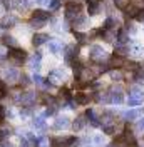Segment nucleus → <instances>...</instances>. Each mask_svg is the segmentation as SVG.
<instances>
[{
	"label": "nucleus",
	"instance_id": "obj_35",
	"mask_svg": "<svg viewBox=\"0 0 144 147\" xmlns=\"http://www.w3.org/2000/svg\"><path fill=\"white\" fill-rule=\"evenodd\" d=\"M71 92H69V89H60V92H59V99H64V100L67 102L69 99H71Z\"/></svg>",
	"mask_w": 144,
	"mask_h": 147
},
{
	"label": "nucleus",
	"instance_id": "obj_25",
	"mask_svg": "<svg viewBox=\"0 0 144 147\" xmlns=\"http://www.w3.org/2000/svg\"><path fill=\"white\" fill-rule=\"evenodd\" d=\"M2 44H3V45H7V47H10V49L18 47L17 45V40H15L12 35H7V34H5V35H2Z\"/></svg>",
	"mask_w": 144,
	"mask_h": 147
},
{
	"label": "nucleus",
	"instance_id": "obj_24",
	"mask_svg": "<svg viewBox=\"0 0 144 147\" xmlns=\"http://www.w3.org/2000/svg\"><path fill=\"white\" fill-rule=\"evenodd\" d=\"M5 79L9 82H15V80L20 79V72H18L17 69H9V70H5Z\"/></svg>",
	"mask_w": 144,
	"mask_h": 147
},
{
	"label": "nucleus",
	"instance_id": "obj_29",
	"mask_svg": "<svg viewBox=\"0 0 144 147\" xmlns=\"http://www.w3.org/2000/svg\"><path fill=\"white\" fill-rule=\"evenodd\" d=\"M74 37H75V40L79 42V44H87V40H89V35L87 34H84V32H79V30H74Z\"/></svg>",
	"mask_w": 144,
	"mask_h": 147
},
{
	"label": "nucleus",
	"instance_id": "obj_34",
	"mask_svg": "<svg viewBox=\"0 0 144 147\" xmlns=\"http://www.w3.org/2000/svg\"><path fill=\"white\" fill-rule=\"evenodd\" d=\"M137 7H134V5H131V7H126L124 9V13H126V17H134L136 13H137Z\"/></svg>",
	"mask_w": 144,
	"mask_h": 147
},
{
	"label": "nucleus",
	"instance_id": "obj_2",
	"mask_svg": "<svg viewBox=\"0 0 144 147\" xmlns=\"http://www.w3.org/2000/svg\"><path fill=\"white\" fill-rule=\"evenodd\" d=\"M7 57H9L15 65H20V64L25 62V59H27V52H25L24 49H20V47H14V49H10L9 50Z\"/></svg>",
	"mask_w": 144,
	"mask_h": 147
},
{
	"label": "nucleus",
	"instance_id": "obj_23",
	"mask_svg": "<svg viewBox=\"0 0 144 147\" xmlns=\"http://www.w3.org/2000/svg\"><path fill=\"white\" fill-rule=\"evenodd\" d=\"M86 120H87V117H86V115H79L77 119L74 120V124H72V129H74L75 132H77V130H82V129L86 127V124H87Z\"/></svg>",
	"mask_w": 144,
	"mask_h": 147
},
{
	"label": "nucleus",
	"instance_id": "obj_31",
	"mask_svg": "<svg viewBox=\"0 0 144 147\" xmlns=\"http://www.w3.org/2000/svg\"><path fill=\"white\" fill-rule=\"evenodd\" d=\"M47 24L45 20H39V18H30V22H29V27L30 28H42Z\"/></svg>",
	"mask_w": 144,
	"mask_h": 147
},
{
	"label": "nucleus",
	"instance_id": "obj_40",
	"mask_svg": "<svg viewBox=\"0 0 144 147\" xmlns=\"http://www.w3.org/2000/svg\"><path fill=\"white\" fill-rule=\"evenodd\" d=\"M111 77H112V80H122V74L119 72V70H114V69H112V70H111Z\"/></svg>",
	"mask_w": 144,
	"mask_h": 147
},
{
	"label": "nucleus",
	"instance_id": "obj_43",
	"mask_svg": "<svg viewBox=\"0 0 144 147\" xmlns=\"http://www.w3.org/2000/svg\"><path fill=\"white\" fill-rule=\"evenodd\" d=\"M5 117H7V110H5V107H3V105H0V124L5 120Z\"/></svg>",
	"mask_w": 144,
	"mask_h": 147
},
{
	"label": "nucleus",
	"instance_id": "obj_12",
	"mask_svg": "<svg viewBox=\"0 0 144 147\" xmlns=\"http://www.w3.org/2000/svg\"><path fill=\"white\" fill-rule=\"evenodd\" d=\"M87 25H89V18L86 15H77L72 20V27L74 28H87Z\"/></svg>",
	"mask_w": 144,
	"mask_h": 147
},
{
	"label": "nucleus",
	"instance_id": "obj_37",
	"mask_svg": "<svg viewBox=\"0 0 144 147\" xmlns=\"http://www.w3.org/2000/svg\"><path fill=\"white\" fill-rule=\"evenodd\" d=\"M114 5H116L117 9L124 10L127 5H129V0H114Z\"/></svg>",
	"mask_w": 144,
	"mask_h": 147
},
{
	"label": "nucleus",
	"instance_id": "obj_42",
	"mask_svg": "<svg viewBox=\"0 0 144 147\" xmlns=\"http://www.w3.org/2000/svg\"><path fill=\"white\" fill-rule=\"evenodd\" d=\"M134 18L137 22H144V9H139L137 10V13L134 15Z\"/></svg>",
	"mask_w": 144,
	"mask_h": 147
},
{
	"label": "nucleus",
	"instance_id": "obj_30",
	"mask_svg": "<svg viewBox=\"0 0 144 147\" xmlns=\"http://www.w3.org/2000/svg\"><path fill=\"white\" fill-rule=\"evenodd\" d=\"M111 147H129V146L126 144V140H124V137H122V134H119V136L114 137V142H112V146Z\"/></svg>",
	"mask_w": 144,
	"mask_h": 147
},
{
	"label": "nucleus",
	"instance_id": "obj_10",
	"mask_svg": "<svg viewBox=\"0 0 144 147\" xmlns=\"http://www.w3.org/2000/svg\"><path fill=\"white\" fill-rule=\"evenodd\" d=\"M72 99L75 100V104H81V105H86V104H89V100L92 99V95H89V94H86V92H75V94L72 95Z\"/></svg>",
	"mask_w": 144,
	"mask_h": 147
},
{
	"label": "nucleus",
	"instance_id": "obj_28",
	"mask_svg": "<svg viewBox=\"0 0 144 147\" xmlns=\"http://www.w3.org/2000/svg\"><path fill=\"white\" fill-rule=\"evenodd\" d=\"M96 102H99V104H107L109 102V92H99V94H94V97H92Z\"/></svg>",
	"mask_w": 144,
	"mask_h": 147
},
{
	"label": "nucleus",
	"instance_id": "obj_20",
	"mask_svg": "<svg viewBox=\"0 0 144 147\" xmlns=\"http://www.w3.org/2000/svg\"><path fill=\"white\" fill-rule=\"evenodd\" d=\"M12 7L20 10V12H25V10H29V7H30V2H29V0H12Z\"/></svg>",
	"mask_w": 144,
	"mask_h": 147
},
{
	"label": "nucleus",
	"instance_id": "obj_17",
	"mask_svg": "<svg viewBox=\"0 0 144 147\" xmlns=\"http://www.w3.org/2000/svg\"><path fill=\"white\" fill-rule=\"evenodd\" d=\"M86 2H87L89 15H97L101 10V0H86Z\"/></svg>",
	"mask_w": 144,
	"mask_h": 147
},
{
	"label": "nucleus",
	"instance_id": "obj_27",
	"mask_svg": "<svg viewBox=\"0 0 144 147\" xmlns=\"http://www.w3.org/2000/svg\"><path fill=\"white\" fill-rule=\"evenodd\" d=\"M49 50L52 52V54H59V52H62V42H59V40H49Z\"/></svg>",
	"mask_w": 144,
	"mask_h": 147
},
{
	"label": "nucleus",
	"instance_id": "obj_36",
	"mask_svg": "<svg viewBox=\"0 0 144 147\" xmlns=\"http://www.w3.org/2000/svg\"><path fill=\"white\" fill-rule=\"evenodd\" d=\"M7 94H9V89H7V84L0 80V99L7 97Z\"/></svg>",
	"mask_w": 144,
	"mask_h": 147
},
{
	"label": "nucleus",
	"instance_id": "obj_8",
	"mask_svg": "<svg viewBox=\"0 0 144 147\" xmlns=\"http://www.w3.org/2000/svg\"><path fill=\"white\" fill-rule=\"evenodd\" d=\"M109 102L111 104H122L124 102V94H122V89L121 87H112L111 90H109Z\"/></svg>",
	"mask_w": 144,
	"mask_h": 147
},
{
	"label": "nucleus",
	"instance_id": "obj_14",
	"mask_svg": "<svg viewBox=\"0 0 144 147\" xmlns=\"http://www.w3.org/2000/svg\"><path fill=\"white\" fill-rule=\"evenodd\" d=\"M116 42H117V45H126L127 42H129V32H127V28H119L117 30Z\"/></svg>",
	"mask_w": 144,
	"mask_h": 147
},
{
	"label": "nucleus",
	"instance_id": "obj_1",
	"mask_svg": "<svg viewBox=\"0 0 144 147\" xmlns=\"http://www.w3.org/2000/svg\"><path fill=\"white\" fill-rule=\"evenodd\" d=\"M35 99H37V95L34 92H20L17 95H14V102L18 104V105H25V107L32 105L35 102Z\"/></svg>",
	"mask_w": 144,
	"mask_h": 147
},
{
	"label": "nucleus",
	"instance_id": "obj_4",
	"mask_svg": "<svg viewBox=\"0 0 144 147\" xmlns=\"http://www.w3.org/2000/svg\"><path fill=\"white\" fill-rule=\"evenodd\" d=\"M64 59H65V62L67 64H75L77 60H79V49L75 44H69V45H65L64 49Z\"/></svg>",
	"mask_w": 144,
	"mask_h": 147
},
{
	"label": "nucleus",
	"instance_id": "obj_32",
	"mask_svg": "<svg viewBox=\"0 0 144 147\" xmlns=\"http://www.w3.org/2000/svg\"><path fill=\"white\" fill-rule=\"evenodd\" d=\"M34 127L35 129H45V115L44 114L34 119Z\"/></svg>",
	"mask_w": 144,
	"mask_h": 147
},
{
	"label": "nucleus",
	"instance_id": "obj_39",
	"mask_svg": "<svg viewBox=\"0 0 144 147\" xmlns=\"http://www.w3.org/2000/svg\"><path fill=\"white\" fill-rule=\"evenodd\" d=\"M35 146H37V147H49V139H47V137H40V139H37Z\"/></svg>",
	"mask_w": 144,
	"mask_h": 147
},
{
	"label": "nucleus",
	"instance_id": "obj_21",
	"mask_svg": "<svg viewBox=\"0 0 144 147\" xmlns=\"http://www.w3.org/2000/svg\"><path fill=\"white\" fill-rule=\"evenodd\" d=\"M40 60H42V55L39 54H34L32 57H30V60H29V65H30V69L32 70H39L40 69Z\"/></svg>",
	"mask_w": 144,
	"mask_h": 147
},
{
	"label": "nucleus",
	"instance_id": "obj_46",
	"mask_svg": "<svg viewBox=\"0 0 144 147\" xmlns=\"http://www.w3.org/2000/svg\"><path fill=\"white\" fill-rule=\"evenodd\" d=\"M37 3H49V2H50V0H35Z\"/></svg>",
	"mask_w": 144,
	"mask_h": 147
},
{
	"label": "nucleus",
	"instance_id": "obj_5",
	"mask_svg": "<svg viewBox=\"0 0 144 147\" xmlns=\"http://www.w3.org/2000/svg\"><path fill=\"white\" fill-rule=\"evenodd\" d=\"M89 57H90V60H94V62H97V64H102V62H106V60L109 59L107 52H106V50H104L101 45L90 47Z\"/></svg>",
	"mask_w": 144,
	"mask_h": 147
},
{
	"label": "nucleus",
	"instance_id": "obj_18",
	"mask_svg": "<svg viewBox=\"0 0 144 147\" xmlns=\"http://www.w3.org/2000/svg\"><path fill=\"white\" fill-rule=\"evenodd\" d=\"M86 117H87V120L90 122V125H92V127H99V125H101V119L96 115L94 109H87V110H86Z\"/></svg>",
	"mask_w": 144,
	"mask_h": 147
},
{
	"label": "nucleus",
	"instance_id": "obj_16",
	"mask_svg": "<svg viewBox=\"0 0 144 147\" xmlns=\"http://www.w3.org/2000/svg\"><path fill=\"white\" fill-rule=\"evenodd\" d=\"M122 137H124V140H126V144H127L129 147H136V146H137V140H136L134 134L131 132V129H129V127L124 129V132H122Z\"/></svg>",
	"mask_w": 144,
	"mask_h": 147
},
{
	"label": "nucleus",
	"instance_id": "obj_26",
	"mask_svg": "<svg viewBox=\"0 0 144 147\" xmlns=\"http://www.w3.org/2000/svg\"><path fill=\"white\" fill-rule=\"evenodd\" d=\"M32 18H39V20H49L50 18V15H49V12L47 10H34L32 12Z\"/></svg>",
	"mask_w": 144,
	"mask_h": 147
},
{
	"label": "nucleus",
	"instance_id": "obj_33",
	"mask_svg": "<svg viewBox=\"0 0 144 147\" xmlns=\"http://www.w3.org/2000/svg\"><path fill=\"white\" fill-rule=\"evenodd\" d=\"M117 25H119V22H117L114 17H109L107 20H106V24H104V27L102 28H112V30H117Z\"/></svg>",
	"mask_w": 144,
	"mask_h": 147
},
{
	"label": "nucleus",
	"instance_id": "obj_41",
	"mask_svg": "<svg viewBox=\"0 0 144 147\" xmlns=\"http://www.w3.org/2000/svg\"><path fill=\"white\" fill-rule=\"evenodd\" d=\"M32 80H34V84H35V85H39V87H42V85H44V82H45V79H42L40 75H34V77H32Z\"/></svg>",
	"mask_w": 144,
	"mask_h": 147
},
{
	"label": "nucleus",
	"instance_id": "obj_22",
	"mask_svg": "<svg viewBox=\"0 0 144 147\" xmlns=\"http://www.w3.org/2000/svg\"><path fill=\"white\" fill-rule=\"evenodd\" d=\"M69 127V119L65 117V115H62V117H57L54 122V129L55 130H60V129H67Z\"/></svg>",
	"mask_w": 144,
	"mask_h": 147
},
{
	"label": "nucleus",
	"instance_id": "obj_19",
	"mask_svg": "<svg viewBox=\"0 0 144 147\" xmlns=\"http://www.w3.org/2000/svg\"><path fill=\"white\" fill-rule=\"evenodd\" d=\"M45 42H49V35L47 34H35L32 37V45L34 47H40Z\"/></svg>",
	"mask_w": 144,
	"mask_h": 147
},
{
	"label": "nucleus",
	"instance_id": "obj_9",
	"mask_svg": "<svg viewBox=\"0 0 144 147\" xmlns=\"http://www.w3.org/2000/svg\"><path fill=\"white\" fill-rule=\"evenodd\" d=\"M18 24V17L17 15H3L2 20H0V27L2 28H10L14 25Z\"/></svg>",
	"mask_w": 144,
	"mask_h": 147
},
{
	"label": "nucleus",
	"instance_id": "obj_44",
	"mask_svg": "<svg viewBox=\"0 0 144 147\" xmlns=\"http://www.w3.org/2000/svg\"><path fill=\"white\" fill-rule=\"evenodd\" d=\"M136 129H137L139 132H144V119H139L136 122Z\"/></svg>",
	"mask_w": 144,
	"mask_h": 147
},
{
	"label": "nucleus",
	"instance_id": "obj_7",
	"mask_svg": "<svg viewBox=\"0 0 144 147\" xmlns=\"http://www.w3.org/2000/svg\"><path fill=\"white\" fill-rule=\"evenodd\" d=\"M81 12H82V5L75 0H72L65 5V18L67 20H74L77 15H81Z\"/></svg>",
	"mask_w": 144,
	"mask_h": 147
},
{
	"label": "nucleus",
	"instance_id": "obj_3",
	"mask_svg": "<svg viewBox=\"0 0 144 147\" xmlns=\"http://www.w3.org/2000/svg\"><path fill=\"white\" fill-rule=\"evenodd\" d=\"M77 137L67 136V137H55L50 140V147H75L77 146Z\"/></svg>",
	"mask_w": 144,
	"mask_h": 147
},
{
	"label": "nucleus",
	"instance_id": "obj_15",
	"mask_svg": "<svg viewBox=\"0 0 144 147\" xmlns=\"http://www.w3.org/2000/svg\"><path fill=\"white\" fill-rule=\"evenodd\" d=\"M124 62H126V60H124V57H119L117 54H114L111 59H109V64L107 65H109V69H121V67L124 65Z\"/></svg>",
	"mask_w": 144,
	"mask_h": 147
},
{
	"label": "nucleus",
	"instance_id": "obj_6",
	"mask_svg": "<svg viewBox=\"0 0 144 147\" xmlns=\"http://www.w3.org/2000/svg\"><path fill=\"white\" fill-rule=\"evenodd\" d=\"M144 100V95H143V90L139 87H132L129 90V97H127V105L131 107H136V105H141Z\"/></svg>",
	"mask_w": 144,
	"mask_h": 147
},
{
	"label": "nucleus",
	"instance_id": "obj_13",
	"mask_svg": "<svg viewBox=\"0 0 144 147\" xmlns=\"http://www.w3.org/2000/svg\"><path fill=\"white\" fill-rule=\"evenodd\" d=\"M141 114H144V107L143 109H131V110L122 112V119L124 120H134V119H137Z\"/></svg>",
	"mask_w": 144,
	"mask_h": 147
},
{
	"label": "nucleus",
	"instance_id": "obj_45",
	"mask_svg": "<svg viewBox=\"0 0 144 147\" xmlns=\"http://www.w3.org/2000/svg\"><path fill=\"white\" fill-rule=\"evenodd\" d=\"M131 2H132V5H134V7H137V5H141V3H143L144 0H131Z\"/></svg>",
	"mask_w": 144,
	"mask_h": 147
},
{
	"label": "nucleus",
	"instance_id": "obj_11",
	"mask_svg": "<svg viewBox=\"0 0 144 147\" xmlns=\"http://www.w3.org/2000/svg\"><path fill=\"white\" fill-rule=\"evenodd\" d=\"M49 80H50L52 84L62 82V80H65V72H64L62 69H55L54 72H50V75H49Z\"/></svg>",
	"mask_w": 144,
	"mask_h": 147
},
{
	"label": "nucleus",
	"instance_id": "obj_38",
	"mask_svg": "<svg viewBox=\"0 0 144 147\" xmlns=\"http://www.w3.org/2000/svg\"><path fill=\"white\" fill-rule=\"evenodd\" d=\"M49 9L52 10V12L59 10L60 9V0H50V2H49Z\"/></svg>",
	"mask_w": 144,
	"mask_h": 147
}]
</instances>
